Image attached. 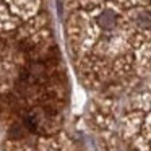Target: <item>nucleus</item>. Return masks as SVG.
I'll return each instance as SVG.
<instances>
[{
  "mask_svg": "<svg viewBox=\"0 0 151 151\" xmlns=\"http://www.w3.org/2000/svg\"><path fill=\"white\" fill-rule=\"evenodd\" d=\"M137 23L140 28H150L151 26V15L146 12H140L137 17Z\"/></svg>",
  "mask_w": 151,
  "mask_h": 151,
  "instance_id": "2",
  "label": "nucleus"
},
{
  "mask_svg": "<svg viewBox=\"0 0 151 151\" xmlns=\"http://www.w3.org/2000/svg\"><path fill=\"white\" fill-rule=\"evenodd\" d=\"M117 23V17L112 10H104L101 15L98 17V24L102 29H112Z\"/></svg>",
  "mask_w": 151,
  "mask_h": 151,
  "instance_id": "1",
  "label": "nucleus"
}]
</instances>
